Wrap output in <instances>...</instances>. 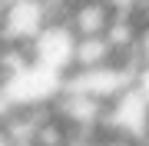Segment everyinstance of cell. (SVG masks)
<instances>
[{
    "label": "cell",
    "instance_id": "6da1fadb",
    "mask_svg": "<svg viewBox=\"0 0 149 146\" xmlns=\"http://www.w3.org/2000/svg\"><path fill=\"white\" fill-rule=\"evenodd\" d=\"M53 20L47 0H3V20H0V40L10 47L27 50L40 30Z\"/></svg>",
    "mask_w": 149,
    "mask_h": 146
},
{
    "label": "cell",
    "instance_id": "7a4b0ae2",
    "mask_svg": "<svg viewBox=\"0 0 149 146\" xmlns=\"http://www.w3.org/2000/svg\"><path fill=\"white\" fill-rule=\"evenodd\" d=\"M27 53H30V60L37 66H43V70H50V73H56V76L66 80L70 70H73L76 37H73V30H70L66 23L50 20L47 27L40 30V37L27 47Z\"/></svg>",
    "mask_w": 149,
    "mask_h": 146
},
{
    "label": "cell",
    "instance_id": "3957f363",
    "mask_svg": "<svg viewBox=\"0 0 149 146\" xmlns=\"http://www.w3.org/2000/svg\"><path fill=\"white\" fill-rule=\"evenodd\" d=\"M113 20H116V7L109 0H73L60 17V23H66L76 40L106 37Z\"/></svg>",
    "mask_w": 149,
    "mask_h": 146
},
{
    "label": "cell",
    "instance_id": "277c9868",
    "mask_svg": "<svg viewBox=\"0 0 149 146\" xmlns=\"http://www.w3.org/2000/svg\"><path fill=\"white\" fill-rule=\"evenodd\" d=\"M100 66H116V50L106 37H90V40H76V53H73V70H100ZM70 70V73H73Z\"/></svg>",
    "mask_w": 149,
    "mask_h": 146
},
{
    "label": "cell",
    "instance_id": "5b68a950",
    "mask_svg": "<svg viewBox=\"0 0 149 146\" xmlns=\"http://www.w3.org/2000/svg\"><path fill=\"white\" fill-rule=\"evenodd\" d=\"M139 146H149V136H146V140H143V143H139Z\"/></svg>",
    "mask_w": 149,
    "mask_h": 146
}]
</instances>
